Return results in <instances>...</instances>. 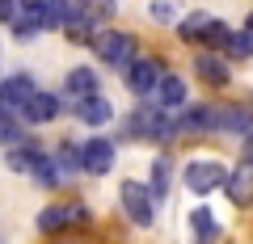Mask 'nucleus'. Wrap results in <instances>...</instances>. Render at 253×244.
I'll use <instances>...</instances> for the list:
<instances>
[{
    "label": "nucleus",
    "mask_w": 253,
    "mask_h": 244,
    "mask_svg": "<svg viewBox=\"0 0 253 244\" xmlns=\"http://www.w3.org/2000/svg\"><path fill=\"white\" fill-rule=\"evenodd\" d=\"M21 118H26V122H34V127H42V122H55V118H59V97L38 89L34 97L21 105Z\"/></svg>",
    "instance_id": "obj_8"
},
{
    "label": "nucleus",
    "mask_w": 253,
    "mask_h": 244,
    "mask_svg": "<svg viewBox=\"0 0 253 244\" xmlns=\"http://www.w3.org/2000/svg\"><path fill=\"white\" fill-rule=\"evenodd\" d=\"M152 17L169 21V17H173V4H169V0H156V4H152Z\"/></svg>",
    "instance_id": "obj_27"
},
{
    "label": "nucleus",
    "mask_w": 253,
    "mask_h": 244,
    "mask_svg": "<svg viewBox=\"0 0 253 244\" xmlns=\"http://www.w3.org/2000/svg\"><path fill=\"white\" fill-rule=\"evenodd\" d=\"M0 143H21V122H17V114H4L0 109Z\"/></svg>",
    "instance_id": "obj_23"
},
{
    "label": "nucleus",
    "mask_w": 253,
    "mask_h": 244,
    "mask_svg": "<svg viewBox=\"0 0 253 244\" xmlns=\"http://www.w3.org/2000/svg\"><path fill=\"white\" fill-rule=\"evenodd\" d=\"M38 160H42V152H38L34 143H13V147H9V156H4V164H9L13 173H34V169H38Z\"/></svg>",
    "instance_id": "obj_15"
},
{
    "label": "nucleus",
    "mask_w": 253,
    "mask_h": 244,
    "mask_svg": "<svg viewBox=\"0 0 253 244\" xmlns=\"http://www.w3.org/2000/svg\"><path fill=\"white\" fill-rule=\"evenodd\" d=\"M38 227H42V232H63V227H68V207H46L42 215H38Z\"/></svg>",
    "instance_id": "obj_22"
},
{
    "label": "nucleus",
    "mask_w": 253,
    "mask_h": 244,
    "mask_svg": "<svg viewBox=\"0 0 253 244\" xmlns=\"http://www.w3.org/2000/svg\"><path fill=\"white\" fill-rule=\"evenodd\" d=\"M81 169L93 173V177L110 173L114 169V143H110V139H89V143L81 147Z\"/></svg>",
    "instance_id": "obj_7"
},
{
    "label": "nucleus",
    "mask_w": 253,
    "mask_h": 244,
    "mask_svg": "<svg viewBox=\"0 0 253 244\" xmlns=\"http://www.w3.org/2000/svg\"><path fill=\"white\" fill-rule=\"evenodd\" d=\"M241 156H245V164H249V169H253V131H249V135H245V152H241Z\"/></svg>",
    "instance_id": "obj_28"
},
{
    "label": "nucleus",
    "mask_w": 253,
    "mask_h": 244,
    "mask_svg": "<svg viewBox=\"0 0 253 244\" xmlns=\"http://www.w3.org/2000/svg\"><path fill=\"white\" fill-rule=\"evenodd\" d=\"M118 9V0H76V13H84L89 21H106Z\"/></svg>",
    "instance_id": "obj_18"
},
{
    "label": "nucleus",
    "mask_w": 253,
    "mask_h": 244,
    "mask_svg": "<svg viewBox=\"0 0 253 244\" xmlns=\"http://www.w3.org/2000/svg\"><path fill=\"white\" fill-rule=\"evenodd\" d=\"M224 190H228V198H232V207H249V202H253V169L245 164V169L228 173Z\"/></svg>",
    "instance_id": "obj_9"
},
{
    "label": "nucleus",
    "mask_w": 253,
    "mask_h": 244,
    "mask_svg": "<svg viewBox=\"0 0 253 244\" xmlns=\"http://www.w3.org/2000/svg\"><path fill=\"white\" fill-rule=\"evenodd\" d=\"M224 51H228V59H249V55H253V38L241 30V34H232V38H228V46H224Z\"/></svg>",
    "instance_id": "obj_24"
},
{
    "label": "nucleus",
    "mask_w": 253,
    "mask_h": 244,
    "mask_svg": "<svg viewBox=\"0 0 253 244\" xmlns=\"http://www.w3.org/2000/svg\"><path fill=\"white\" fill-rule=\"evenodd\" d=\"M194 72H199L203 80H211V84H228V64L219 59V55H211V51L194 59Z\"/></svg>",
    "instance_id": "obj_16"
},
{
    "label": "nucleus",
    "mask_w": 253,
    "mask_h": 244,
    "mask_svg": "<svg viewBox=\"0 0 253 244\" xmlns=\"http://www.w3.org/2000/svg\"><path fill=\"white\" fill-rule=\"evenodd\" d=\"M34 177L42 181L46 190H51L55 181H59V169H55V160H51V156H42V160H38V169H34Z\"/></svg>",
    "instance_id": "obj_26"
},
{
    "label": "nucleus",
    "mask_w": 253,
    "mask_h": 244,
    "mask_svg": "<svg viewBox=\"0 0 253 244\" xmlns=\"http://www.w3.org/2000/svg\"><path fill=\"white\" fill-rule=\"evenodd\" d=\"M190 227H194V244H215L219 240V219L211 215L207 207H199L190 215Z\"/></svg>",
    "instance_id": "obj_14"
},
{
    "label": "nucleus",
    "mask_w": 253,
    "mask_h": 244,
    "mask_svg": "<svg viewBox=\"0 0 253 244\" xmlns=\"http://www.w3.org/2000/svg\"><path fill=\"white\" fill-rule=\"evenodd\" d=\"M34 93H38V89H34V76L13 72L9 80L0 84V109H4V114H21V105H26Z\"/></svg>",
    "instance_id": "obj_6"
},
{
    "label": "nucleus",
    "mask_w": 253,
    "mask_h": 244,
    "mask_svg": "<svg viewBox=\"0 0 253 244\" xmlns=\"http://www.w3.org/2000/svg\"><path fill=\"white\" fill-rule=\"evenodd\" d=\"M152 101H156L161 109L181 105V101H186V84H181V76H165V72H161V80H156V89H152Z\"/></svg>",
    "instance_id": "obj_10"
},
{
    "label": "nucleus",
    "mask_w": 253,
    "mask_h": 244,
    "mask_svg": "<svg viewBox=\"0 0 253 244\" xmlns=\"http://www.w3.org/2000/svg\"><path fill=\"white\" fill-rule=\"evenodd\" d=\"M219 118H224V109H219V105H194V109L177 122V131H215Z\"/></svg>",
    "instance_id": "obj_12"
},
{
    "label": "nucleus",
    "mask_w": 253,
    "mask_h": 244,
    "mask_svg": "<svg viewBox=\"0 0 253 244\" xmlns=\"http://www.w3.org/2000/svg\"><path fill=\"white\" fill-rule=\"evenodd\" d=\"M93 46H97V55L106 59V64H114V68H126L131 59H135V38L123 34V30H106V34H97Z\"/></svg>",
    "instance_id": "obj_3"
},
{
    "label": "nucleus",
    "mask_w": 253,
    "mask_h": 244,
    "mask_svg": "<svg viewBox=\"0 0 253 244\" xmlns=\"http://www.w3.org/2000/svg\"><path fill=\"white\" fill-rule=\"evenodd\" d=\"M207 26H211L207 13H190V17L177 26V34L186 38V42H203V38H207Z\"/></svg>",
    "instance_id": "obj_17"
},
{
    "label": "nucleus",
    "mask_w": 253,
    "mask_h": 244,
    "mask_svg": "<svg viewBox=\"0 0 253 244\" xmlns=\"http://www.w3.org/2000/svg\"><path fill=\"white\" fill-rule=\"evenodd\" d=\"M156 80H161V64L148 59V55H135L131 64H126V89L135 93V97H152Z\"/></svg>",
    "instance_id": "obj_4"
},
{
    "label": "nucleus",
    "mask_w": 253,
    "mask_h": 244,
    "mask_svg": "<svg viewBox=\"0 0 253 244\" xmlns=\"http://www.w3.org/2000/svg\"><path fill=\"white\" fill-rule=\"evenodd\" d=\"M224 118H228V122H224L228 131H245V135L253 131V109H249V105H232V109H224Z\"/></svg>",
    "instance_id": "obj_19"
},
{
    "label": "nucleus",
    "mask_w": 253,
    "mask_h": 244,
    "mask_svg": "<svg viewBox=\"0 0 253 244\" xmlns=\"http://www.w3.org/2000/svg\"><path fill=\"white\" fill-rule=\"evenodd\" d=\"M228 169L219 160H194L186 164V190L190 194H211V190H224Z\"/></svg>",
    "instance_id": "obj_2"
},
{
    "label": "nucleus",
    "mask_w": 253,
    "mask_h": 244,
    "mask_svg": "<svg viewBox=\"0 0 253 244\" xmlns=\"http://www.w3.org/2000/svg\"><path fill=\"white\" fill-rule=\"evenodd\" d=\"M76 118H81V122H89V127H101V122H110V118H114V105L97 93V97L76 101Z\"/></svg>",
    "instance_id": "obj_13"
},
{
    "label": "nucleus",
    "mask_w": 253,
    "mask_h": 244,
    "mask_svg": "<svg viewBox=\"0 0 253 244\" xmlns=\"http://www.w3.org/2000/svg\"><path fill=\"white\" fill-rule=\"evenodd\" d=\"M228 38H232V30H228L219 17H211V26H207V38H203V42H207V46H228Z\"/></svg>",
    "instance_id": "obj_25"
},
{
    "label": "nucleus",
    "mask_w": 253,
    "mask_h": 244,
    "mask_svg": "<svg viewBox=\"0 0 253 244\" xmlns=\"http://www.w3.org/2000/svg\"><path fill=\"white\" fill-rule=\"evenodd\" d=\"M148 194H152V202L169 194V160H156L152 164V185H148Z\"/></svg>",
    "instance_id": "obj_21"
},
{
    "label": "nucleus",
    "mask_w": 253,
    "mask_h": 244,
    "mask_svg": "<svg viewBox=\"0 0 253 244\" xmlns=\"http://www.w3.org/2000/svg\"><path fill=\"white\" fill-rule=\"evenodd\" d=\"M118 198H123V210H126L131 223L148 227V223L156 219V202H152V194H148V185H139V181H123Z\"/></svg>",
    "instance_id": "obj_1"
},
{
    "label": "nucleus",
    "mask_w": 253,
    "mask_h": 244,
    "mask_svg": "<svg viewBox=\"0 0 253 244\" xmlns=\"http://www.w3.org/2000/svg\"><path fill=\"white\" fill-rule=\"evenodd\" d=\"M51 160H55V169H59V173H76V169H81V147H76V143H63Z\"/></svg>",
    "instance_id": "obj_20"
},
{
    "label": "nucleus",
    "mask_w": 253,
    "mask_h": 244,
    "mask_svg": "<svg viewBox=\"0 0 253 244\" xmlns=\"http://www.w3.org/2000/svg\"><path fill=\"white\" fill-rule=\"evenodd\" d=\"M245 34L253 38V13H249V17H245Z\"/></svg>",
    "instance_id": "obj_29"
},
{
    "label": "nucleus",
    "mask_w": 253,
    "mask_h": 244,
    "mask_svg": "<svg viewBox=\"0 0 253 244\" xmlns=\"http://www.w3.org/2000/svg\"><path fill=\"white\" fill-rule=\"evenodd\" d=\"M131 131L139 139H169V135H177V122L165 118L161 109H135L131 114Z\"/></svg>",
    "instance_id": "obj_5"
},
{
    "label": "nucleus",
    "mask_w": 253,
    "mask_h": 244,
    "mask_svg": "<svg viewBox=\"0 0 253 244\" xmlns=\"http://www.w3.org/2000/svg\"><path fill=\"white\" fill-rule=\"evenodd\" d=\"M63 89L72 93L76 101H84V97H97V72H93V68H72V72L63 76Z\"/></svg>",
    "instance_id": "obj_11"
}]
</instances>
